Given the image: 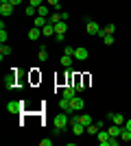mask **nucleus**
<instances>
[{
  "mask_svg": "<svg viewBox=\"0 0 131 146\" xmlns=\"http://www.w3.org/2000/svg\"><path fill=\"white\" fill-rule=\"evenodd\" d=\"M37 57H39V61H46V59H48V50H46V46H39Z\"/></svg>",
  "mask_w": 131,
  "mask_h": 146,
  "instance_id": "18",
  "label": "nucleus"
},
{
  "mask_svg": "<svg viewBox=\"0 0 131 146\" xmlns=\"http://www.w3.org/2000/svg\"><path fill=\"white\" fill-rule=\"evenodd\" d=\"M76 122H81L83 127H90V124H92V116H87V113H79V116H76Z\"/></svg>",
  "mask_w": 131,
  "mask_h": 146,
  "instance_id": "10",
  "label": "nucleus"
},
{
  "mask_svg": "<svg viewBox=\"0 0 131 146\" xmlns=\"http://www.w3.org/2000/svg\"><path fill=\"white\" fill-rule=\"evenodd\" d=\"M68 33V22L61 20V22H57L55 24V35H66Z\"/></svg>",
  "mask_w": 131,
  "mask_h": 146,
  "instance_id": "7",
  "label": "nucleus"
},
{
  "mask_svg": "<svg viewBox=\"0 0 131 146\" xmlns=\"http://www.w3.org/2000/svg\"><path fill=\"white\" fill-rule=\"evenodd\" d=\"M103 31H105V35H114V33H116V26H114V24H109V26H105Z\"/></svg>",
  "mask_w": 131,
  "mask_h": 146,
  "instance_id": "25",
  "label": "nucleus"
},
{
  "mask_svg": "<svg viewBox=\"0 0 131 146\" xmlns=\"http://www.w3.org/2000/svg\"><path fill=\"white\" fill-rule=\"evenodd\" d=\"M103 42H105L107 46H112V44H114V35H105V37H103Z\"/></svg>",
  "mask_w": 131,
  "mask_h": 146,
  "instance_id": "27",
  "label": "nucleus"
},
{
  "mask_svg": "<svg viewBox=\"0 0 131 146\" xmlns=\"http://www.w3.org/2000/svg\"><path fill=\"white\" fill-rule=\"evenodd\" d=\"M7 55H11V48L7 44H0V59H5Z\"/></svg>",
  "mask_w": 131,
  "mask_h": 146,
  "instance_id": "20",
  "label": "nucleus"
},
{
  "mask_svg": "<svg viewBox=\"0 0 131 146\" xmlns=\"http://www.w3.org/2000/svg\"><path fill=\"white\" fill-rule=\"evenodd\" d=\"M59 107H61V111H70V98H61Z\"/></svg>",
  "mask_w": 131,
  "mask_h": 146,
  "instance_id": "24",
  "label": "nucleus"
},
{
  "mask_svg": "<svg viewBox=\"0 0 131 146\" xmlns=\"http://www.w3.org/2000/svg\"><path fill=\"white\" fill-rule=\"evenodd\" d=\"M85 29H87V33H90V35H100V37H105V31L100 29L96 22H92L90 18H85Z\"/></svg>",
  "mask_w": 131,
  "mask_h": 146,
  "instance_id": "2",
  "label": "nucleus"
},
{
  "mask_svg": "<svg viewBox=\"0 0 131 146\" xmlns=\"http://www.w3.org/2000/svg\"><path fill=\"white\" fill-rule=\"evenodd\" d=\"M46 2H48L50 7H55V9H59V2H61V0H46Z\"/></svg>",
  "mask_w": 131,
  "mask_h": 146,
  "instance_id": "28",
  "label": "nucleus"
},
{
  "mask_svg": "<svg viewBox=\"0 0 131 146\" xmlns=\"http://www.w3.org/2000/svg\"><path fill=\"white\" fill-rule=\"evenodd\" d=\"M37 15H42V18H48V15H50V5L37 7Z\"/></svg>",
  "mask_w": 131,
  "mask_h": 146,
  "instance_id": "14",
  "label": "nucleus"
},
{
  "mask_svg": "<svg viewBox=\"0 0 131 146\" xmlns=\"http://www.w3.org/2000/svg\"><path fill=\"white\" fill-rule=\"evenodd\" d=\"M22 100H11V103H7V111L9 113H20V109H22Z\"/></svg>",
  "mask_w": 131,
  "mask_h": 146,
  "instance_id": "4",
  "label": "nucleus"
},
{
  "mask_svg": "<svg viewBox=\"0 0 131 146\" xmlns=\"http://www.w3.org/2000/svg\"><path fill=\"white\" fill-rule=\"evenodd\" d=\"M13 9H15V7H13L11 2H5V5H0V15H2V18H9L13 13Z\"/></svg>",
  "mask_w": 131,
  "mask_h": 146,
  "instance_id": "6",
  "label": "nucleus"
},
{
  "mask_svg": "<svg viewBox=\"0 0 131 146\" xmlns=\"http://www.w3.org/2000/svg\"><path fill=\"white\" fill-rule=\"evenodd\" d=\"M96 137H98V144L100 146H107V142H109V131H103V129H100Z\"/></svg>",
  "mask_w": 131,
  "mask_h": 146,
  "instance_id": "9",
  "label": "nucleus"
},
{
  "mask_svg": "<svg viewBox=\"0 0 131 146\" xmlns=\"http://www.w3.org/2000/svg\"><path fill=\"white\" fill-rule=\"evenodd\" d=\"M11 5H13V7H18V5H22V0H11Z\"/></svg>",
  "mask_w": 131,
  "mask_h": 146,
  "instance_id": "31",
  "label": "nucleus"
},
{
  "mask_svg": "<svg viewBox=\"0 0 131 146\" xmlns=\"http://www.w3.org/2000/svg\"><path fill=\"white\" fill-rule=\"evenodd\" d=\"M125 127H127V129L131 131V120H127V124H125Z\"/></svg>",
  "mask_w": 131,
  "mask_h": 146,
  "instance_id": "32",
  "label": "nucleus"
},
{
  "mask_svg": "<svg viewBox=\"0 0 131 146\" xmlns=\"http://www.w3.org/2000/svg\"><path fill=\"white\" fill-rule=\"evenodd\" d=\"M74 90L76 87H63V98H70V100H72V98H74Z\"/></svg>",
  "mask_w": 131,
  "mask_h": 146,
  "instance_id": "22",
  "label": "nucleus"
},
{
  "mask_svg": "<svg viewBox=\"0 0 131 146\" xmlns=\"http://www.w3.org/2000/svg\"><path fill=\"white\" fill-rule=\"evenodd\" d=\"M46 24H48V18H42V15H35V18H33V26H37V29H44Z\"/></svg>",
  "mask_w": 131,
  "mask_h": 146,
  "instance_id": "11",
  "label": "nucleus"
},
{
  "mask_svg": "<svg viewBox=\"0 0 131 146\" xmlns=\"http://www.w3.org/2000/svg\"><path fill=\"white\" fill-rule=\"evenodd\" d=\"M29 5H33V7H42V0H29Z\"/></svg>",
  "mask_w": 131,
  "mask_h": 146,
  "instance_id": "30",
  "label": "nucleus"
},
{
  "mask_svg": "<svg viewBox=\"0 0 131 146\" xmlns=\"http://www.w3.org/2000/svg\"><path fill=\"white\" fill-rule=\"evenodd\" d=\"M13 85H15V72H11L5 79V87H7V90H13Z\"/></svg>",
  "mask_w": 131,
  "mask_h": 146,
  "instance_id": "13",
  "label": "nucleus"
},
{
  "mask_svg": "<svg viewBox=\"0 0 131 146\" xmlns=\"http://www.w3.org/2000/svg\"><path fill=\"white\" fill-rule=\"evenodd\" d=\"M70 124V118H68V113L66 111H61V113H57L55 116V120H53V127H55V133H61L63 129Z\"/></svg>",
  "mask_w": 131,
  "mask_h": 146,
  "instance_id": "1",
  "label": "nucleus"
},
{
  "mask_svg": "<svg viewBox=\"0 0 131 146\" xmlns=\"http://www.w3.org/2000/svg\"><path fill=\"white\" fill-rule=\"evenodd\" d=\"M98 131H100V127L96 124V122H92V124L87 127V135H92V137H96V135H98Z\"/></svg>",
  "mask_w": 131,
  "mask_h": 146,
  "instance_id": "16",
  "label": "nucleus"
},
{
  "mask_svg": "<svg viewBox=\"0 0 131 146\" xmlns=\"http://www.w3.org/2000/svg\"><path fill=\"white\" fill-rule=\"evenodd\" d=\"M107 120H112L114 124H120V127H125V116H122V113H109V116H107Z\"/></svg>",
  "mask_w": 131,
  "mask_h": 146,
  "instance_id": "8",
  "label": "nucleus"
},
{
  "mask_svg": "<svg viewBox=\"0 0 131 146\" xmlns=\"http://www.w3.org/2000/svg\"><path fill=\"white\" fill-rule=\"evenodd\" d=\"M5 2H11V0H0V5H5Z\"/></svg>",
  "mask_w": 131,
  "mask_h": 146,
  "instance_id": "33",
  "label": "nucleus"
},
{
  "mask_svg": "<svg viewBox=\"0 0 131 146\" xmlns=\"http://www.w3.org/2000/svg\"><path fill=\"white\" fill-rule=\"evenodd\" d=\"M48 22H50V24H57V22H61V13H50V15H48Z\"/></svg>",
  "mask_w": 131,
  "mask_h": 146,
  "instance_id": "21",
  "label": "nucleus"
},
{
  "mask_svg": "<svg viewBox=\"0 0 131 146\" xmlns=\"http://www.w3.org/2000/svg\"><path fill=\"white\" fill-rule=\"evenodd\" d=\"M42 35H46V37H55V24H50V22H48V24L42 29Z\"/></svg>",
  "mask_w": 131,
  "mask_h": 146,
  "instance_id": "12",
  "label": "nucleus"
},
{
  "mask_svg": "<svg viewBox=\"0 0 131 146\" xmlns=\"http://www.w3.org/2000/svg\"><path fill=\"white\" fill-rule=\"evenodd\" d=\"M7 37H9V35H7L5 22H0V42H2V44H7Z\"/></svg>",
  "mask_w": 131,
  "mask_h": 146,
  "instance_id": "23",
  "label": "nucleus"
},
{
  "mask_svg": "<svg viewBox=\"0 0 131 146\" xmlns=\"http://www.w3.org/2000/svg\"><path fill=\"white\" fill-rule=\"evenodd\" d=\"M72 59H74V57L63 55V57H61V66H63V68H72Z\"/></svg>",
  "mask_w": 131,
  "mask_h": 146,
  "instance_id": "19",
  "label": "nucleus"
},
{
  "mask_svg": "<svg viewBox=\"0 0 131 146\" xmlns=\"http://www.w3.org/2000/svg\"><path fill=\"white\" fill-rule=\"evenodd\" d=\"M120 142H131V131L127 127H122V133H120Z\"/></svg>",
  "mask_w": 131,
  "mask_h": 146,
  "instance_id": "17",
  "label": "nucleus"
},
{
  "mask_svg": "<svg viewBox=\"0 0 131 146\" xmlns=\"http://www.w3.org/2000/svg\"><path fill=\"white\" fill-rule=\"evenodd\" d=\"M87 57H90V52H87V48H83V46H79V48H74V59H76V61H85Z\"/></svg>",
  "mask_w": 131,
  "mask_h": 146,
  "instance_id": "5",
  "label": "nucleus"
},
{
  "mask_svg": "<svg viewBox=\"0 0 131 146\" xmlns=\"http://www.w3.org/2000/svg\"><path fill=\"white\" fill-rule=\"evenodd\" d=\"M39 35H42V29H37V26H33V29L29 31V39H33V42L39 39Z\"/></svg>",
  "mask_w": 131,
  "mask_h": 146,
  "instance_id": "15",
  "label": "nucleus"
},
{
  "mask_svg": "<svg viewBox=\"0 0 131 146\" xmlns=\"http://www.w3.org/2000/svg\"><path fill=\"white\" fill-rule=\"evenodd\" d=\"M39 144H42V146H50V144H53V140H48V137H46V140H39Z\"/></svg>",
  "mask_w": 131,
  "mask_h": 146,
  "instance_id": "29",
  "label": "nucleus"
},
{
  "mask_svg": "<svg viewBox=\"0 0 131 146\" xmlns=\"http://www.w3.org/2000/svg\"><path fill=\"white\" fill-rule=\"evenodd\" d=\"M83 107H85V103H83L81 96H74L70 100V111H83Z\"/></svg>",
  "mask_w": 131,
  "mask_h": 146,
  "instance_id": "3",
  "label": "nucleus"
},
{
  "mask_svg": "<svg viewBox=\"0 0 131 146\" xmlns=\"http://www.w3.org/2000/svg\"><path fill=\"white\" fill-rule=\"evenodd\" d=\"M63 55H70V57H74V48H72V46H66V48H63Z\"/></svg>",
  "mask_w": 131,
  "mask_h": 146,
  "instance_id": "26",
  "label": "nucleus"
}]
</instances>
